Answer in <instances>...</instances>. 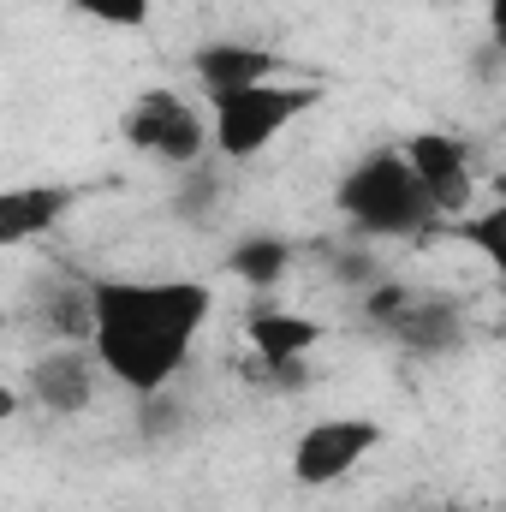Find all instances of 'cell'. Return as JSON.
I'll use <instances>...</instances> for the list:
<instances>
[{
  "label": "cell",
  "mask_w": 506,
  "mask_h": 512,
  "mask_svg": "<svg viewBox=\"0 0 506 512\" xmlns=\"http://www.w3.org/2000/svg\"><path fill=\"white\" fill-rule=\"evenodd\" d=\"M387 334H393L405 352L429 358V352H453V346L465 340V322H459V304H447V298H411L405 316H399Z\"/></svg>",
  "instance_id": "30bf717a"
},
{
  "label": "cell",
  "mask_w": 506,
  "mask_h": 512,
  "mask_svg": "<svg viewBox=\"0 0 506 512\" xmlns=\"http://www.w3.org/2000/svg\"><path fill=\"white\" fill-rule=\"evenodd\" d=\"M405 161L417 167V179L429 185V197H435L441 215L471 209V155H465L459 137H447V131H417V137L405 143Z\"/></svg>",
  "instance_id": "8992f818"
},
{
  "label": "cell",
  "mask_w": 506,
  "mask_h": 512,
  "mask_svg": "<svg viewBox=\"0 0 506 512\" xmlns=\"http://www.w3.org/2000/svg\"><path fill=\"white\" fill-rule=\"evenodd\" d=\"M191 66H197V78H203V90H209V102H215V96L268 84L280 60H274L268 48H251V42H209V48H197Z\"/></svg>",
  "instance_id": "ba28073f"
},
{
  "label": "cell",
  "mask_w": 506,
  "mask_h": 512,
  "mask_svg": "<svg viewBox=\"0 0 506 512\" xmlns=\"http://www.w3.org/2000/svg\"><path fill=\"white\" fill-rule=\"evenodd\" d=\"M120 131H126L131 149L161 155V161H173V167H191V161L203 155V120H197V108L179 102L173 90H143L126 108Z\"/></svg>",
  "instance_id": "5b68a950"
},
{
  "label": "cell",
  "mask_w": 506,
  "mask_h": 512,
  "mask_svg": "<svg viewBox=\"0 0 506 512\" xmlns=\"http://www.w3.org/2000/svg\"><path fill=\"white\" fill-rule=\"evenodd\" d=\"M84 18H96V24H114V30H131V24H143L149 18V6L155 0H72Z\"/></svg>",
  "instance_id": "5bb4252c"
},
{
  "label": "cell",
  "mask_w": 506,
  "mask_h": 512,
  "mask_svg": "<svg viewBox=\"0 0 506 512\" xmlns=\"http://www.w3.org/2000/svg\"><path fill=\"white\" fill-rule=\"evenodd\" d=\"M96 352H42L30 364V393L48 405V411H84L96 399Z\"/></svg>",
  "instance_id": "52a82bcc"
},
{
  "label": "cell",
  "mask_w": 506,
  "mask_h": 512,
  "mask_svg": "<svg viewBox=\"0 0 506 512\" xmlns=\"http://www.w3.org/2000/svg\"><path fill=\"white\" fill-rule=\"evenodd\" d=\"M489 30H495V42L506 48V0H489Z\"/></svg>",
  "instance_id": "2e32d148"
},
{
  "label": "cell",
  "mask_w": 506,
  "mask_h": 512,
  "mask_svg": "<svg viewBox=\"0 0 506 512\" xmlns=\"http://www.w3.org/2000/svg\"><path fill=\"white\" fill-rule=\"evenodd\" d=\"M227 262H233L239 280H251V286H274V280L286 274V262H292V245H286V239H239V251L227 256Z\"/></svg>",
  "instance_id": "7c38bea8"
},
{
  "label": "cell",
  "mask_w": 506,
  "mask_h": 512,
  "mask_svg": "<svg viewBox=\"0 0 506 512\" xmlns=\"http://www.w3.org/2000/svg\"><path fill=\"white\" fill-rule=\"evenodd\" d=\"M381 447V423L376 417H328L310 423L292 447V477L304 489H334L340 477H352L370 453Z\"/></svg>",
  "instance_id": "277c9868"
},
{
  "label": "cell",
  "mask_w": 506,
  "mask_h": 512,
  "mask_svg": "<svg viewBox=\"0 0 506 512\" xmlns=\"http://www.w3.org/2000/svg\"><path fill=\"white\" fill-rule=\"evenodd\" d=\"M459 239L483 256V262L495 268V280L506 286V203L483 209V215H465V221H459Z\"/></svg>",
  "instance_id": "4fadbf2b"
},
{
  "label": "cell",
  "mask_w": 506,
  "mask_h": 512,
  "mask_svg": "<svg viewBox=\"0 0 506 512\" xmlns=\"http://www.w3.org/2000/svg\"><path fill=\"white\" fill-rule=\"evenodd\" d=\"M245 334H251L256 358L262 364H298L328 328L316 322V316H292V310H256L251 322H245Z\"/></svg>",
  "instance_id": "8fae6325"
},
{
  "label": "cell",
  "mask_w": 506,
  "mask_h": 512,
  "mask_svg": "<svg viewBox=\"0 0 506 512\" xmlns=\"http://www.w3.org/2000/svg\"><path fill=\"white\" fill-rule=\"evenodd\" d=\"M322 102L316 84H251L233 96H215V149L227 161H251L256 149H268L298 114H310Z\"/></svg>",
  "instance_id": "3957f363"
},
{
  "label": "cell",
  "mask_w": 506,
  "mask_h": 512,
  "mask_svg": "<svg viewBox=\"0 0 506 512\" xmlns=\"http://www.w3.org/2000/svg\"><path fill=\"white\" fill-rule=\"evenodd\" d=\"M405 304H411V292H405V286H393V280H376V286L364 292V316L381 322V328H393V322L405 316Z\"/></svg>",
  "instance_id": "9a60e30c"
},
{
  "label": "cell",
  "mask_w": 506,
  "mask_h": 512,
  "mask_svg": "<svg viewBox=\"0 0 506 512\" xmlns=\"http://www.w3.org/2000/svg\"><path fill=\"white\" fill-rule=\"evenodd\" d=\"M78 203V185H18L0 197V245H24L48 233L66 209Z\"/></svg>",
  "instance_id": "9c48e42d"
},
{
  "label": "cell",
  "mask_w": 506,
  "mask_h": 512,
  "mask_svg": "<svg viewBox=\"0 0 506 512\" xmlns=\"http://www.w3.org/2000/svg\"><path fill=\"white\" fill-rule=\"evenodd\" d=\"M96 358L131 393H161L179 376L191 334L209 322L215 292L203 280H90Z\"/></svg>",
  "instance_id": "6da1fadb"
},
{
  "label": "cell",
  "mask_w": 506,
  "mask_h": 512,
  "mask_svg": "<svg viewBox=\"0 0 506 512\" xmlns=\"http://www.w3.org/2000/svg\"><path fill=\"white\" fill-rule=\"evenodd\" d=\"M340 215H346L358 233L411 239V233H423L441 209H435L429 185L417 179V167L405 161V149H370V155L340 179Z\"/></svg>",
  "instance_id": "7a4b0ae2"
}]
</instances>
